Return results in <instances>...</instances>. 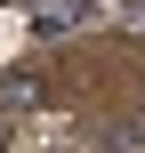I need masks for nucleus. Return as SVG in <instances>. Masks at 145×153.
Listing matches in <instances>:
<instances>
[{
    "label": "nucleus",
    "mask_w": 145,
    "mask_h": 153,
    "mask_svg": "<svg viewBox=\"0 0 145 153\" xmlns=\"http://www.w3.org/2000/svg\"><path fill=\"white\" fill-rule=\"evenodd\" d=\"M40 97H48V89H40L32 65H8V73H0V105H8V113H32Z\"/></svg>",
    "instance_id": "2"
},
{
    "label": "nucleus",
    "mask_w": 145,
    "mask_h": 153,
    "mask_svg": "<svg viewBox=\"0 0 145 153\" xmlns=\"http://www.w3.org/2000/svg\"><path fill=\"white\" fill-rule=\"evenodd\" d=\"M81 24H89V0H32V32L57 40V32H81Z\"/></svg>",
    "instance_id": "1"
}]
</instances>
